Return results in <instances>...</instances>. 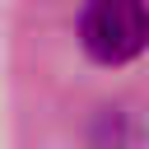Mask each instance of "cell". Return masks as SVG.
Returning <instances> with one entry per match:
<instances>
[{"label": "cell", "mask_w": 149, "mask_h": 149, "mask_svg": "<svg viewBox=\"0 0 149 149\" xmlns=\"http://www.w3.org/2000/svg\"><path fill=\"white\" fill-rule=\"evenodd\" d=\"M144 0H88L79 9V47L98 65H126L144 51Z\"/></svg>", "instance_id": "6da1fadb"}]
</instances>
